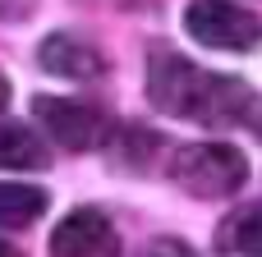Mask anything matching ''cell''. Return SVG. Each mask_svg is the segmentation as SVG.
Instances as JSON below:
<instances>
[{
	"mask_svg": "<svg viewBox=\"0 0 262 257\" xmlns=\"http://www.w3.org/2000/svg\"><path fill=\"white\" fill-rule=\"evenodd\" d=\"M170 179L189 193V198H230L244 189L249 179V161L239 147L230 143H193L180 147L170 161Z\"/></svg>",
	"mask_w": 262,
	"mask_h": 257,
	"instance_id": "1",
	"label": "cell"
},
{
	"mask_svg": "<svg viewBox=\"0 0 262 257\" xmlns=\"http://www.w3.org/2000/svg\"><path fill=\"white\" fill-rule=\"evenodd\" d=\"M184 32L212 51H253L262 41V18L235 0H189Z\"/></svg>",
	"mask_w": 262,
	"mask_h": 257,
	"instance_id": "2",
	"label": "cell"
},
{
	"mask_svg": "<svg viewBox=\"0 0 262 257\" xmlns=\"http://www.w3.org/2000/svg\"><path fill=\"white\" fill-rule=\"evenodd\" d=\"M32 115H37V124H41L64 152H92V147H101V143L115 133V124L106 120V110L92 106V101L37 97V101H32Z\"/></svg>",
	"mask_w": 262,
	"mask_h": 257,
	"instance_id": "3",
	"label": "cell"
},
{
	"mask_svg": "<svg viewBox=\"0 0 262 257\" xmlns=\"http://www.w3.org/2000/svg\"><path fill=\"white\" fill-rule=\"evenodd\" d=\"M253 87L244 78H230V74H198V87H193V101H189V120L198 124H212V129H226V124H244L249 106H253Z\"/></svg>",
	"mask_w": 262,
	"mask_h": 257,
	"instance_id": "4",
	"label": "cell"
},
{
	"mask_svg": "<svg viewBox=\"0 0 262 257\" xmlns=\"http://www.w3.org/2000/svg\"><path fill=\"white\" fill-rule=\"evenodd\" d=\"M51 257H120V235L97 207H74L51 230Z\"/></svg>",
	"mask_w": 262,
	"mask_h": 257,
	"instance_id": "5",
	"label": "cell"
},
{
	"mask_svg": "<svg viewBox=\"0 0 262 257\" xmlns=\"http://www.w3.org/2000/svg\"><path fill=\"white\" fill-rule=\"evenodd\" d=\"M198 64H189L184 55H175L170 46H157L152 60H147V97L157 110L166 115H180L189 120V101H193V87H198Z\"/></svg>",
	"mask_w": 262,
	"mask_h": 257,
	"instance_id": "6",
	"label": "cell"
},
{
	"mask_svg": "<svg viewBox=\"0 0 262 257\" xmlns=\"http://www.w3.org/2000/svg\"><path fill=\"white\" fill-rule=\"evenodd\" d=\"M37 64H41L46 74H55V78H74V83L97 78V74L106 69L101 51H97L92 41L74 37V32H51V37L37 46Z\"/></svg>",
	"mask_w": 262,
	"mask_h": 257,
	"instance_id": "7",
	"label": "cell"
},
{
	"mask_svg": "<svg viewBox=\"0 0 262 257\" xmlns=\"http://www.w3.org/2000/svg\"><path fill=\"white\" fill-rule=\"evenodd\" d=\"M0 170H46V138L32 124H0Z\"/></svg>",
	"mask_w": 262,
	"mask_h": 257,
	"instance_id": "8",
	"label": "cell"
},
{
	"mask_svg": "<svg viewBox=\"0 0 262 257\" xmlns=\"http://www.w3.org/2000/svg\"><path fill=\"white\" fill-rule=\"evenodd\" d=\"M216 248L239 257H262V202L235 207L221 225H216Z\"/></svg>",
	"mask_w": 262,
	"mask_h": 257,
	"instance_id": "9",
	"label": "cell"
},
{
	"mask_svg": "<svg viewBox=\"0 0 262 257\" xmlns=\"http://www.w3.org/2000/svg\"><path fill=\"white\" fill-rule=\"evenodd\" d=\"M46 212V193L32 184H0V230H23Z\"/></svg>",
	"mask_w": 262,
	"mask_h": 257,
	"instance_id": "10",
	"label": "cell"
},
{
	"mask_svg": "<svg viewBox=\"0 0 262 257\" xmlns=\"http://www.w3.org/2000/svg\"><path fill=\"white\" fill-rule=\"evenodd\" d=\"M147 257H198V253H193L184 239H170V235H166V239H157V244L147 248Z\"/></svg>",
	"mask_w": 262,
	"mask_h": 257,
	"instance_id": "11",
	"label": "cell"
},
{
	"mask_svg": "<svg viewBox=\"0 0 262 257\" xmlns=\"http://www.w3.org/2000/svg\"><path fill=\"white\" fill-rule=\"evenodd\" d=\"M244 124H253V133L262 138V101H253V106H249V115H244Z\"/></svg>",
	"mask_w": 262,
	"mask_h": 257,
	"instance_id": "12",
	"label": "cell"
},
{
	"mask_svg": "<svg viewBox=\"0 0 262 257\" xmlns=\"http://www.w3.org/2000/svg\"><path fill=\"white\" fill-rule=\"evenodd\" d=\"M5 106H9V78L0 74V110H5Z\"/></svg>",
	"mask_w": 262,
	"mask_h": 257,
	"instance_id": "13",
	"label": "cell"
},
{
	"mask_svg": "<svg viewBox=\"0 0 262 257\" xmlns=\"http://www.w3.org/2000/svg\"><path fill=\"white\" fill-rule=\"evenodd\" d=\"M0 257H18V248H14V244H5V239H0Z\"/></svg>",
	"mask_w": 262,
	"mask_h": 257,
	"instance_id": "14",
	"label": "cell"
}]
</instances>
